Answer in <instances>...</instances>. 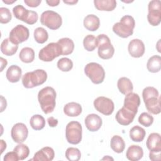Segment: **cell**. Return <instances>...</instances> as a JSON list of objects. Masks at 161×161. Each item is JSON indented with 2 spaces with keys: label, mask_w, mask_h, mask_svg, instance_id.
<instances>
[{
  "label": "cell",
  "mask_w": 161,
  "mask_h": 161,
  "mask_svg": "<svg viewBox=\"0 0 161 161\" xmlns=\"http://www.w3.org/2000/svg\"><path fill=\"white\" fill-rule=\"evenodd\" d=\"M148 13L147 19L153 26H158L161 21V1L160 0H152L148 5Z\"/></svg>",
  "instance_id": "11"
},
{
  "label": "cell",
  "mask_w": 161,
  "mask_h": 161,
  "mask_svg": "<svg viewBox=\"0 0 161 161\" xmlns=\"http://www.w3.org/2000/svg\"><path fill=\"white\" fill-rule=\"evenodd\" d=\"M46 3L50 6H56L60 3V1L58 0H50V1H46Z\"/></svg>",
  "instance_id": "45"
},
{
  "label": "cell",
  "mask_w": 161,
  "mask_h": 161,
  "mask_svg": "<svg viewBox=\"0 0 161 161\" xmlns=\"http://www.w3.org/2000/svg\"><path fill=\"white\" fill-rule=\"evenodd\" d=\"M111 149L116 153H122L125 148V143L124 140L119 135L113 136L110 142Z\"/></svg>",
  "instance_id": "31"
},
{
  "label": "cell",
  "mask_w": 161,
  "mask_h": 161,
  "mask_svg": "<svg viewBox=\"0 0 161 161\" xmlns=\"http://www.w3.org/2000/svg\"><path fill=\"white\" fill-rule=\"evenodd\" d=\"M28 130L23 123H17L11 128V136L13 141L18 143H23L27 138Z\"/></svg>",
  "instance_id": "14"
},
{
  "label": "cell",
  "mask_w": 161,
  "mask_h": 161,
  "mask_svg": "<svg viewBox=\"0 0 161 161\" xmlns=\"http://www.w3.org/2000/svg\"><path fill=\"white\" fill-rule=\"evenodd\" d=\"M63 2L64 3H65V4H69V5H73V4H76L77 2H78V1H75V0H72V1H63Z\"/></svg>",
  "instance_id": "49"
},
{
  "label": "cell",
  "mask_w": 161,
  "mask_h": 161,
  "mask_svg": "<svg viewBox=\"0 0 161 161\" xmlns=\"http://www.w3.org/2000/svg\"><path fill=\"white\" fill-rule=\"evenodd\" d=\"M16 1V0H3V2L5 4H13Z\"/></svg>",
  "instance_id": "50"
},
{
  "label": "cell",
  "mask_w": 161,
  "mask_h": 161,
  "mask_svg": "<svg viewBox=\"0 0 161 161\" xmlns=\"http://www.w3.org/2000/svg\"><path fill=\"white\" fill-rule=\"evenodd\" d=\"M96 39L99 57L104 60L112 58L114 53V48L111 43L109 38L104 34H101L96 37Z\"/></svg>",
  "instance_id": "5"
},
{
  "label": "cell",
  "mask_w": 161,
  "mask_h": 161,
  "mask_svg": "<svg viewBox=\"0 0 161 161\" xmlns=\"http://www.w3.org/2000/svg\"><path fill=\"white\" fill-rule=\"evenodd\" d=\"M94 4L95 8L99 11H111L116 7L115 0H94Z\"/></svg>",
  "instance_id": "24"
},
{
  "label": "cell",
  "mask_w": 161,
  "mask_h": 161,
  "mask_svg": "<svg viewBox=\"0 0 161 161\" xmlns=\"http://www.w3.org/2000/svg\"><path fill=\"white\" fill-rule=\"evenodd\" d=\"M82 128L80 123L76 121L69 122L65 128L67 141L72 145L79 144L82 140Z\"/></svg>",
  "instance_id": "7"
},
{
  "label": "cell",
  "mask_w": 161,
  "mask_h": 161,
  "mask_svg": "<svg viewBox=\"0 0 161 161\" xmlns=\"http://www.w3.org/2000/svg\"><path fill=\"white\" fill-rule=\"evenodd\" d=\"M147 68L148 70L152 73L158 72L161 69V57L159 55L151 57L147 62Z\"/></svg>",
  "instance_id": "30"
},
{
  "label": "cell",
  "mask_w": 161,
  "mask_h": 161,
  "mask_svg": "<svg viewBox=\"0 0 161 161\" xmlns=\"http://www.w3.org/2000/svg\"><path fill=\"white\" fill-rule=\"evenodd\" d=\"M83 45L86 50L92 52L97 47V39L92 35H87L83 40Z\"/></svg>",
  "instance_id": "35"
},
{
  "label": "cell",
  "mask_w": 161,
  "mask_h": 161,
  "mask_svg": "<svg viewBox=\"0 0 161 161\" xmlns=\"http://www.w3.org/2000/svg\"><path fill=\"white\" fill-rule=\"evenodd\" d=\"M0 60H1V72H2L3 70V69H4V68L6 67V66L7 65L8 62H7V60L6 59L3 58V57H1Z\"/></svg>",
  "instance_id": "47"
},
{
  "label": "cell",
  "mask_w": 161,
  "mask_h": 161,
  "mask_svg": "<svg viewBox=\"0 0 161 161\" xmlns=\"http://www.w3.org/2000/svg\"><path fill=\"white\" fill-rule=\"evenodd\" d=\"M84 73L95 84L102 83L105 77V71L103 67L96 62L87 64L84 67Z\"/></svg>",
  "instance_id": "6"
},
{
  "label": "cell",
  "mask_w": 161,
  "mask_h": 161,
  "mask_svg": "<svg viewBox=\"0 0 161 161\" xmlns=\"http://www.w3.org/2000/svg\"><path fill=\"white\" fill-rule=\"evenodd\" d=\"M55 152L52 148L45 147L36 152L33 157L30 160L34 161H51L53 159Z\"/></svg>",
  "instance_id": "19"
},
{
  "label": "cell",
  "mask_w": 161,
  "mask_h": 161,
  "mask_svg": "<svg viewBox=\"0 0 161 161\" xmlns=\"http://www.w3.org/2000/svg\"><path fill=\"white\" fill-rule=\"evenodd\" d=\"M142 97L149 113L153 114H158L160 113V97L156 88L151 86L144 88Z\"/></svg>",
  "instance_id": "1"
},
{
  "label": "cell",
  "mask_w": 161,
  "mask_h": 161,
  "mask_svg": "<svg viewBox=\"0 0 161 161\" xmlns=\"http://www.w3.org/2000/svg\"><path fill=\"white\" fill-rule=\"evenodd\" d=\"M1 112H3L4 111V109H6V106H7V103H6V99L4 98V97L3 96H1Z\"/></svg>",
  "instance_id": "46"
},
{
  "label": "cell",
  "mask_w": 161,
  "mask_h": 161,
  "mask_svg": "<svg viewBox=\"0 0 161 161\" xmlns=\"http://www.w3.org/2000/svg\"><path fill=\"white\" fill-rule=\"evenodd\" d=\"M64 112L68 116L75 117L81 114L82 106L77 103L70 102L64 106Z\"/></svg>",
  "instance_id": "26"
},
{
  "label": "cell",
  "mask_w": 161,
  "mask_h": 161,
  "mask_svg": "<svg viewBox=\"0 0 161 161\" xmlns=\"http://www.w3.org/2000/svg\"><path fill=\"white\" fill-rule=\"evenodd\" d=\"M41 23L49 29L55 30L58 29L62 24V19L57 13L47 10L43 12L40 16Z\"/></svg>",
  "instance_id": "9"
},
{
  "label": "cell",
  "mask_w": 161,
  "mask_h": 161,
  "mask_svg": "<svg viewBox=\"0 0 161 161\" xmlns=\"http://www.w3.org/2000/svg\"><path fill=\"white\" fill-rule=\"evenodd\" d=\"M34 38L35 41L40 44L44 43L48 38V34L47 30L42 27H38L34 31Z\"/></svg>",
  "instance_id": "34"
},
{
  "label": "cell",
  "mask_w": 161,
  "mask_h": 161,
  "mask_svg": "<svg viewBox=\"0 0 161 161\" xmlns=\"http://www.w3.org/2000/svg\"><path fill=\"white\" fill-rule=\"evenodd\" d=\"M135 26L134 18L130 15H125L121 18L119 22L113 25V31L118 36L126 38L133 35Z\"/></svg>",
  "instance_id": "3"
},
{
  "label": "cell",
  "mask_w": 161,
  "mask_h": 161,
  "mask_svg": "<svg viewBox=\"0 0 161 161\" xmlns=\"http://www.w3.org/2000/svg\"><path fill=\"white\" fill-rule=\"evenodd\" d=\"M65 157L70 161H78L81 157V153L77 148L69 147L65 151Z\"/></svg>",
  "instance_id": "38"
},
{
  "label": "cell",
  "mask_w": 161,
  "mask_h": 161,
  "mask_svg": "<svg viewBox=\"0 0 161 161\" xmlns=\"http://www.w3.org/2000/svg\"><path fill=\"white\" fill-rule=\"evenodd\" d=\"M136 113L123 106L116 113L115 118L117 122L123 126H127L131 123Z\"/></svg>",
  "instance_id": "15"
},
{
  "label": "cell",
  "mask_w": 161,
  "mask_h": 161,
  "mask_svg": "<svg viewBox=\"0 0 161 161\" xmlns=\"http://www.w3.org/2000/svg\"><path fill=\"white\" fill-rule=\"evenodd\" d=\"M145 130L138 125L134 126L130 130V137L132 141L135 142H142L145 138Z\"/></svg>",
  "instance_id": "29"
},
{
  "label": "cell",
  "mask_w": 161,
  "mask_h": 161,
  "mask_svg": "<svg viewBox=\"0 0 161 161\" xmlns=\"http://www.w3.org/2000/svg\"><path fill=\"white\" fill-rule=\"evenodd\" d=\"M57 43L60 45L62 50V55L71 54L74 49V43L69 38H62L58 40Z\"/></svg>",
  "instance_id": "25"
},
{
  "label": "cell",
  "mask_w": 161,
  "mask_h": 161,
  "mask_svg": "<svg viewBox=\"0 0 161 161\" xmlns=\"http://www.w3.org/2000/svg\"><path fill=\"white\" fill-rule=\"evenodd\" d=\"M56 92L55 89L50 86L42 89L38 94V100L43 112L48 114L55 109Z\"/></svg>",
  "instance_id": "2"
},
{
  "label": "cell",
  "mask_w": 161,
  "mask_h": 161,
  "mask_svg": "<svg viewBox=\"0 0 161 161\" xmlns=\"http://www.w3.org/2000/svg\"><path fill=\"white\" fill-rule=\"evenodd\" d=\"M101 160H113V158H112V157H110L109 156H108V155H107V156H106V157H104V158H103Z\"/></svg>",
  "instance_id": "51"
},
{
  "label": "cell",
  "mask_w": 161,
  "mask_h": 161,
  "mask_svg": "<svg viewBox=\"0 0 161 161\" xmlns=\"http://www.w3.org/2000/svg\"><path fill=\"white\" fill-rule=\"evenodd\" d=\"M22 75L21 69L16 65H12L7 70L6 73V76L7 79L12 83L18 82Z\"/></svg>",
  "instance_id": "23"
},
{
  "label": "cell",
  "mask_w": 161,
  "mask_h": 161,
  "mask_svg": "<svg viewBox=\"0 0 161 161\" xmlns=\"http://www.w3.org/2000/svg\"><path fill=\"white\" fill-rule=\"evenodd\" d=\"M47 121H48V125H49L50 127H52V128L57 126V125H58V119L54 118L52 117V116L48 118Z\"/></svg>",
  "instance_id": "44"
},
{
  "label": "cell",
  "mask_w": 161,
  "mask_h": 161,
  "mask_svg": "<svg viewBox=\"0 0 161 161\" xmlns=\"http://www.w3.org/2000/svg\"><path fill=\"white\" fill-rule=\"evenodd\" d=\"M47 79V74L43 69H37L25 74L22 84L25 88L30 89L43 84Z\"/></svg>",
  "instance_id": "4"
},
{
  "label": "cell",
  "mask_w": 161,
  "mask_h": 161,
  "mask_svg": "<svg viewBox=\"0 0 161 161\" xmlns=\"http://www.w3.org/2000/svg\"><path fill=\"white\" fill-rule=\"evenodd\" d=\"M31 127L35 130H40L45 126V118L40 114H35L30 120Z\"/></svg>",
  "instance_id": "33"
},
{
  "label": "cell",
  "mask_w": 161,
  "mask_h": 161,
  "mask_svg": "<svg viewBox=\"0 0 161 161\" xmlns=\"http://www.w3.org/2000/svg\"><path fill=\"white\" fill-rule=\"evenodd\" d=\"M84 26L90 31H96L100 25L99 18L94 14L87 15L83 21Z\"/></svg>",
  "instance_id": "22"
},
{
  "label": "cell",
  "mask_w": 161,
  "mask_h": 161,
  "mask_svg": "<svg viewBox=\"0 0 161 161\" xmlns=\"http://www.w3.org/2000/svg\"><path fill=\"white\" fill-rule=\"evenodd\" d=\"M0 142H1V153H2L4 150L6 148V143L3 140H1Z\"/></svg>",
  "instance_id": "48"
},
{
  "label": "cell",
  "mask_w": 161,
  "mask_h": 161,
  "mask_svg": "<svg viewBox=\"0 0 161 161\" xmlns=\"http://www.w3.org/2000/svg\"><path fill=\"white\" fill-rule=\"evenodd\" d=\"M19 58L24 63H31L35 59V52L30 47H24L19 53Z\"/></svg>",
  "instance_id": "32"
},
{
  "label": "cell",
  "mask_w": 161,
  "mask_h": 161,
  "mask_svg": "<svg viewBox=\"0 0 161 161\" xmlns=\"http://www.w3.org/2000/svg\"><path fill=\"white\" fill-rule=\"evenodd\" d=\"M140 104V98L138 94L130 92L126 95L123 106L126 109L137 113L138 108Z\"/></svg>",
  "instance_id": "17"
},
{
  "label": "cell",
  "mask_w": 161,
  "mask_h": 161,
  "mask_svg": "<svg viewBox=\"0 0 161 161\" xmlns=\"http://www.w3.org/2000/svg\"><path fill=\"white\" fill-rule=\"evenodd\" d=\"M146 145L150 152H161L160 135L158 133H152L147 138Z\"/></svg>",
  "instance_id": "20"
},
{
  "label": "cell",
  "mask_w": 161,
  "mask_h": 161,
  "mask_svg": "<svg viewBox=\"0 0 161 161\" xmlns=\"http://www.w3.org/2000/svg\"><path fill=\"white\" fill-rule=\"evenodd\" d=\"M12 18V15L8 8L1 7L0 8V22L2 24L9 23Z\"/></svg>",
  "instance_id": "40"
},
{
  "label": "cell",
  "mask_w": 161,
  "mask_h": 161,
  "mask_svg": "<svg viewBox=\"0 0 161 161\" xmlns=\"http://www.w3.org/2000/svg\"><path fill=\"white\" fill-rule=\"evenodd\" d=\"M118 88L121 93L126 95L133 91V86L131 81L127 77H123L118 79L117 82Z\"/></svg>",
  "instance_id": "28"
},
{
  "label": "cell",
  "mask_w": 161,
  "mask_h": 161,
  "mask_svg": "<svg viewBox=\"0 0 161 161\" xmlns=\"http://www.w3.org/2000/svg\"><path fill=\"white\" fill-rule=\"evenodd\" d=\"M24 3L29 7L36 8L38 7L42 3L41 0H25Z\"/></svg>",
  "instance_id": "42"
},
{
  "label": "cell",
  "mask_w": 161,
  "mask_h": 161,
  "mask_svg": "<svg viewBox=\"0 0 161 161\" xmlns=\"http://www.w3.org/2000/svg\"><path fill=\"white\" fill-rule=\"evenodd\" d=\"M18 48V45L13 43L9 38L4 39L1 45V51L6 56L13 55L16 53Z\"/></svg>",
  "instance_id": "27"
},
{
  "label": "cell",
  "mask_w": 161,
  "mask_h": 161,
  "mask_svg": "<svg viewBox=\"0 0 161 161\" xmlns=\"http://www.w3.org/2000/svg\"><path fill=\"white\" fill-rule=\"evenodd\" d=\"M138 122L145 127H149L153 122V116L148 113L143 112L138 117Z\"/></svg>",
  "instance_id": "39"
},
{
  "label": "cell",
  "mask_w": 161,
  "mask_h": 161,
  "mask_svg": "<svg viewBox=\"0 0 161 161\" xmlns=\"http://www.w3.org/2000/svg\"><path fill=\"white\" fill-rule=\"evenodd\" d=\"M128 50L130 55L134 58H139L143 56L145 48L143 42L140 39H133L128 44Z\"/></svg>",
  "instance_id": "16"
},
{
  "label": "cell",
  "mask_w": 161,
  "mask_h": 161,
  "mask_svg": "<svg viewBox=\"0 0 161 161\" xmlns=\"http://www.w3.org/2000/svg\"><path fill=\"white\" fill-rule=\"evenodd\" d=\"M13 13L16 19L30 25L36 23L38 18V13L36 11L28 10L20 4L13 8Z\"/></svg>",
  "instance_id": "8"
},
{
  "label": "cell",
  "mask_w": 161,
  "mask_h": 161,
  "mask_svg": "<svg viewBox=\"0 0 161 161\" xmlns=\"http://www.w3.org/2000/svg\"><path fill=\"white\" fill-rule=\"evenodd\" d=\"M30 35L29 30L22 25H18L13 28L9 35V40L15 45H18L26 41Z\"/></svg>",
  "instance_id": "12"
},
{
  "label": "cell",
  "mask_w": 161,
  "mask_h": 161,
  "mask_svg": "<svg viewBox=\"0 0 161 161\" xmlns=\"http://www.w3.org/2000/svg\"><path fill=\"white\" fill-rule=\"evenodd\" d=\"M143 156V148L136 145H132L128 147L126 153V158L131 161H138Z\"/></svg>",
  "instance_id": "21"
},
{
  "label": "cell",
  "mask_w": 161,
  "mask_h": 161,
  "mask_svg": "<svg viewBox=\"0 0 161 161\" xmlns=\"http://www.w3.org/2000/svg\"><path fill=\"white\" fill-rule=\"evenodd\" d=\"M4 161H18L19 160L17 153L14 152H8L4 157Z\"/></svg>",
  "instance_id": "41"
},
{
  "label": "cell",
  "mask_w": 161,
  "mask_h": 161,
  "mask_svg": "<svg viewBox=\"0 0 161 161\" xmlns=\"http://www.w3.org/2000/svg\"><path fill=\"white\" fill-rule=\"evenodd\" d=\"M95 109L104 115L108 116L113 113L114 105L113 101L106 97L99 96L94 101Z\"/></svg>",
  "instance_id": "13"
},
{
  "label": "cell",
  "mask_w": 161,
  "mask_h": 161,
  "mask_svg": "<svg viewBox=\"0 0 161 161\" xmlns=\"http://www.w3.org/2000/svg\"><path fill=\"white\" fill-rule=\"evenodd\" d=\"M62 55V50L57 43L52 42L42 48L38 53V58L43 62H51Z\"/></svg>",
  "instance_id": "10"
},
{
  "label": "cell",
  "mask_w": 161,
  "mask_h": 161,
  "mask_svg": "<svg viewBox=\"0 0 161 161\" xmlns=\"http://www.w3.org/2000/svg\"><path fill=\"white\" fill-rule=\"evenodd\" d=\"M13 151H14L17 153L19 160H25L28 157L30 154V150L28 146L21 143L17 145L14 148Z\"/></svg>",
  "instance_id": "36"
},
{
  "label": "cell",
  "mask_w": 161,
  "mask_h": 161,
  "mask_svg": "<svg viewBox=\"0 0 161 161\" xmlns=\"http://www.w3.org/2000/svg\"><path fill=\"white\" fill-rule=\"evenodd\" d=\"M102 119L96 114H89L85 118V125L90 131H98L102 126Z\"/></svg>",
  "instance_id": "18"
},
{
  "label": "cell",
  "mask_w": 161,
  "mask_h": 161,
  "mask_svg": "<svg viewBox=\"0 0 161 161\" xmlns=\"http://www.w3.org/2000/svg\"><path fill=\"white\" fill-rule=\"evenodd\" d=\"M57 65L61 71L69 72L73 67V62L70 58L64 57L58 60Z\"/></svg>",
  "instance_id": "37"
},
{
  "label": "cell",
  "mask_w": 161,
  "mask_h": 161,
  "mask_svg": "<svg viewBox=\"0 0 161 161\" xmlns=\"http://www.w3.org/2000/svg\"><path fill=\"white\" fill-rule=\"evenodd\" d=\"M149 158L151 160H160V152H150L149 153Z\"/></svg>",
  "instance_id": "43"
}]
</instances>
